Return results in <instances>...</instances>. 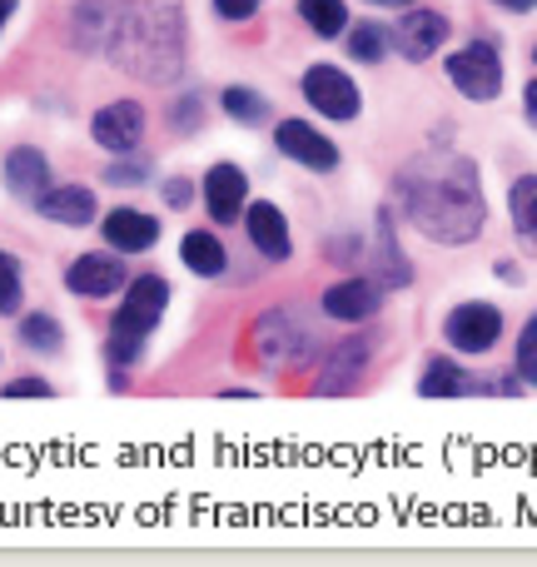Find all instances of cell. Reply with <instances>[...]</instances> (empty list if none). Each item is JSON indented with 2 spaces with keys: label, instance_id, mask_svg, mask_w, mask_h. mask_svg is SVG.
Returning a JSON list of instances; mask_svg holds the SVG:
<instances>
[{
  "label": "cell",
  "instance_id": "1",
  "mask_svg": "<svg viewBox=\"0 0 537 567\" xmlns=\"http://www.w3.org/2000/svg\"><path fill=\"white\" fill-rule=\"evenodd\" d=\"M399 209L433 245H473L483 229L478 165L468 155H419L399 169Z\"/></svg>",
  "mask_w": 537,
  "mask_h": 567
},
{
  "label": "cell",
  "instance_id": "2",
  "mask_svg": "<svg viewBox=\"0 0 537 567\" xmlns=\"http://www.w3.org/2000/svg\"><path fill=\"white\" fill-rule=\"evenodd\" d=\"M110 55L125 75L169 85L185 70V10L179 0H125L110 35Z\"/></svg>",
  "mask_w": 537,
  "mask_h": 567
},
{
  "label": "cell",
  "instance_id": "3",
  "mask_svg": "<svg viewBox=\"0 0 537 567\" xmlns=\"http://www.w3.org/2000/svg\"><path fill=\"white\" fill-rule=\"evenodd\" d=\"M165 303H169V284L159 275H140V279L125 284V303H120V313L110 319V339H105V359L115 363V369L140 363L145 339L159 329Z\"/></svg>",
  "mask_w": 537,
  "mask_h": 567
},
{
  "label": "cell",
  "instance_id": "4",
  "mask_svg": "<svg viewBox=\"0 0 537 567\" xmlns=\"http://www.w3.org/2000/svg\"><path fill=\"white\" fill-rule=\"evenodd\" d=\"M448 80L458 85V95L478 100V105H488V100H498L503 90V55L493 40H468L463 50H453L448 55Z\"/></svg>",
  "mask_w": 537,
  "mask_h": 567
},
{
  "label": "cell",
  "instance_id": "5",
  "mask_svg": "<svg viewBox=\"0 0 537 567\" xmlns=\"http://www.w3.org/2000/svg\"><path fill=\"white\" fill-rule=\"evenodd\" d=\"M303 100L319 110L323 120H359L363 100H359V85L343 75L339 65H309L303 70Z\"/></svg>",
  "mask_w": 537,
  "mask_h": 567
},
{
  "label": "cell",
  "instance_id": "6",
  "mask_svg": "<svg viewBox=\"0 0 537 567\" xmlns=\"http://www.w3.org/2000/svg\"><path fill=\"white\" fill-rule=\"evenodd\" d=\"M443 339L458 353H488L503 339V313L493 303H458L443 323Z\"/></svg>",
  "mask_w": 537,
  "mask_h": 567
},
{
  "label": "cell",
  "instance_id": "7",
  "mask_svg": "<svg viewBox=\"0 0 537 567\" xmlns=\"http://www.w3.org/2000/svg\"><path fill=\"white\" fill-rule=\"evenodd\" d=\"M389 40H393V50H399L403 60H428V55H438V45L448 40V20L438 16V10H403L399 16V25L389 30Z\"/></svg>",
  "mask_w": 537,
  "mask_h": 567
},
{
  "label": "cell",
  "instance_id": "8",
  "mask_svg": "<svg viewBox=\"0 0 537 567\" xmlns=\"http://www.w3.org/2000/svg\"><path fill=\"white\" fill-rule=\"evenodd\" d=\"M205 209H209L215 225H235V219H245V209H249L245 169L229 165V159H219V165L205 175Z\"/></svg>",
  "mask_w": 537,
  "mask_h": 567
},
{
  "label": "cell",
  "instance_id": "9",
  "mask_svg": "<svg viewBox=\"0 0 537 567\" xmlns=\"http://www.w3.org/2000/svg\"><path fill=\"white\" fill-rule=\"evenodd\" d=\"M273 145H279L289 159H299L303 169H313V175L339 169V145H333V140H323L319 130L303 125V120H283V125L273 130Z\"/></svg>",
  "mask_w": 537,
  "mask_h": 567
},
{
  "label": "cell",
  "instance_id": "10",
  "mask_svg": "<svg viewBox=\"0 0 537 567\" xmlns=\"http://www.w3.org/2000/svg\"><path fill=\"white\" fill-rule=\"evenodd\" d=\"M90 135H95V145L115 150V155H130V150L145 140V110H140L135 100H115V105H105L90 120Z\"/></svg>",
  "mask_w": 537,
  "mask_h": 567
},
{
  "label": "cell",
  "instance_id": "11",
  "mask_svg": "<svg viewBox=\"0 0 537 567\" xmlns=\"http://www.w3.org/2000/svg\"><path fill=\"white\" fill-rule=\"evenodd\" d=\"M130 284L125 265L110 255H80L75 265L65 269V289L80 293V299H110V293H120Z\"/></svg>",
  "mask_w": 537,
  "mask_h": 567
},
{
  "label": "cell",
  "instance_id": "12",
  "mask_svg": "<svg viewBox=\"0 0 537 567\" xmlns=\"http://www.w3.org/2000/svg\"><path fill=\"white\" fill-rule=\"evenodd\" d=\"M255 349L265 353L273 369H289V363H303L299 353H309L313 339L303 329H293L289 313H265V319H259V329H255Z\"/></svg>",
  "mask_w": 537,
  "mask_h": 567
},
{
  "label": "cell",
  "instance_id": "13",
  "mask_svg": "<svg viewBox=\"0 0 537 567\" xmlns=\"http://www.w3.org/2000/svg\"><path fill=\"white\" fill-rule=\"evenodd\" d=\"M100 239H110V249H120V255H145L159 239V219L140 215V209H130V205L110 209V215L100 219Z\"/></svg>",
  "mask_w": 537,
  "mask_h": 567
},
{
  "label": "cell",
  "instance_id": "14",
  "mask_svg": "<svg viewBox=\"0 0 537 567\" xmlns=\"http://www.w3.org/2000/svg\"><path fill=\"white\" fill-rule=\"evenodd\" d=\"M379 303H383V284H373V279H339L329 293H323V313H329V319H339V323L373 319V313H379Z\"/></svg>",
  "mask_w": 537,
  "mask_h": 567
},
{
  "label": "cell",
  "instance_id": "15",
  "mask_svg": "<svg viewBox=\"0 0 537 567\" xmlns=\"http://www.w3.org/2000/svg\"><path fill=\"white\" fill-rule=\"evenodd\" d=\"M245 229H249V245L259 249L265 259H289L293 255V239H289V219L269 205V199H249L245 209Z\"/></svg>",
  "mask_w": 537,
  "mask_h": 567
},
{
  "label": "cell",
  "instance_id": "16",
  "mask_svg": "<svg viewBox=\"0 0 537 567\" xmlns=\"http://www.w3.org/2000/svg\"><path fill=\"white\" fill-rule=\"evenodd\" d=\"M6 189L16 199H30V205H35V199L50 189V159L40 155L35 145H16L6 155Z\"/></svg>",
  "mask_w": 537,
  "mask_h": 567
},
{
  "label": "cell",
  "instance_id": "17",
  "mask_svg": "<svg viewBox=\"0 0 537 567\" xmlns=\"http://www.w3.org/2000/svg\"><path fill=\"white\" fill-rule=\"evenodd\" d=\"M363 369H369V339L343 343L339 353H329V369L319 373V399H339V393H349L353 383L363 379Z\"/></svg>",
  "mask_w": 537,
  "mask_h": 567
},
{
  "label": "cell",
  "instance_id": "18",
  "mask_svg": "<svg viewBox=\"0 0 537 567\" xmlns=\"http://www.w3.org/2000/svg\"><path fill=\"white\" fill-rule=\"evenodd\" d=\"M35 209L45 219H55V225H90L95 219V195H90L85 185H50L45 195L35 199Z\"/></svg>",
  "mask_w": 537,
  "mask_h": 567
},
{
  "label": "cell",
  "instance_id": "19",
  "mask_svg": "<svg viewBox=\"0 0 537 567\" xmlns=\"http://www.w3.org/2000/svg\"><path fill=\"white\" fill-rule=\"evenodd\" d=\"M125 0H80L75 10V40L85 50H110V35H115V20Z\"/></svg>",
  "mask_w": 537,
  "mask_h": 567
},
{
  "label": "cell",
  "instance_id": "20",
  "mask_svg": "<svg viewBox=\"0 0 537 567\" xmlns=\"http://www.w3.org/2000/svg\"><path fill=\"white\" fill-rule=\"evenodd\" d=\"M373 269H379V284L383 289H403L413 279L409 259L399 255V239H393V215L383 209L379 215V245H373Z\"/></svg>",
  "mask_w": 537,
  "mask_h": 567
},
{
  "label": "cell",
  "instance_id": "21",
  "mask_svg": "<svg viewBox=\"0 0 537 567\" xmlns=\"http://www.w3.org/2000/svg\"><path fill=\"white\" fill-rule=\"evenodd\" d=\"M179 259H185L195 275H205V279H219L229 269V255H225V245H219L209 229H189L185 235V245H179Z\"/></svg>",
  "mask_w": 537,
  "mask_h": 567
},
{
  "label": "cell",
  "instance_id": "22",
  "mask_svg": "<svg viewBox=\"0 0 537 567\" xmlns=\"http://www.w3.org/2000/svg\"><path fill=\"white\" fill-rule=\"evenodd\" d=\"M419 393L423 399H463V393H473V379L453 359H428V369H423V379H419Z\"/></svg>",
  "mask_w": 537,
  "mask_h": 567
},
{
  "label": "cell",
  "instance_id": "23",
  "mask_svg": "<svg viewBox=\"0 0 537 567\" xmlns=\"http://www.w3.org/2000/svg\"><path fill=\"white\" fill-rule=\"evenodd\" d=\"M508 215H513V229H518L523 245H537V175H523L518 185L508 189Z\"/></svg>",
  "mask_w": 537,
  "mask_h": 567
},
{
  "label": "cell",
  "instance_id": "24",
  "mask_svg": "<svg viewBox=\"0 0 537 567\" xmlns=\"http://www.w3.org/2000/svg\"><path fill=\"white\" fill-rule=\"evenodd\" d=\"M299 16L309 20V30L323 35V40H339L343 30H349V10H343V0H299Z\"/></svg>",
  "mask_w": 537,
  "mask_h": 567
},
{
  "label": "cell",
  "instance_id": "25",
  "mask_svg": "<svg viewBox=\"0 0 537 567\" xmlns=\"http://www.w3.org/2000/svg\"><path fill=\"white\" fill-rule=\"evenodd\" d=\"M20 323V343L35 353H60L65 349V333H60V319L50 313H30V319H16Z\"/></svg>",
  "mask_w": 537,
  "mask_h": 567
},
{
  "label": "cell",
  "instance_id": "26",
  "mask_svg": "<svg viewBox=\"0 0 537 567\" xmlns=\"http://www.w3.org/2000/svg\"><path fill=\"white\" fill-rule=\"evenodd\" d=\"M219 105H225V115L239 120V125H259V120L269 115V100L249 85H229L225 95H219Z\"/></svg>",
  "mask_w": 537,
  "mask_h": 567
},
{
  "label": "cell",
  "instance_id": "27",
  "mask_svg": "<svg viewBox=\"0 0 537 567\" xmlns=\"http://www.w3.org/2000/svg\"><path fill=\"white\" fill-rule=\"evenodd\" d=\"M389 30H379V25H353L349 30V55L353 60H363V65H379L383 55H389Z\"/></svg>",
  "mask_w": 537,
  "mask_h": 567
},
{
  "label": "cell",
  "instance_id": "28",
  "mask_svg": "<svg viewBox=\"0 0 537 567\" xmlns=\"http://www.w3.org/2000/svg\"><path fill=\"white\" fill-rule=\"evenodd\" d=\"M20 293H25L20 259L16 255H0V313H20Z\"/></svg>",
  "mask_w": 537,
  "mask_h": 567
},
{
  "label": "cell",
  "instance_id": "29",
  "mask_svg": "<svg viewBox=\"0 0 537 567\" xmlns=\"http://www.w3.org/2000/svg\"><path fill=\"white\" fill-rule=\"evenodd\" d=\"M155 175V159H115V165H105V185H120V189H130V185H145V179Z\"/></svg>",
  "mask_w": 537,
  "mask_h": 567
},
{
  "label": "cell",
  "instance_id": "30",
  "mask_svg": "<svg viewBox=\"0 0 537 567\" xmlns=\"http://www.w3.org/2000/svg\"><path fill=\"white\" fill-rule=\"evenodd\" d=\"M518 379L537 389V313L523 323V333H518Z\"/></svg>",
  "mask_w": 537,
  "mask_h": 567
},
{
  "label": "cell",
  "instance_id": "31",
  "mask_svg": "<svg viewBox=\"0 0 537 567\" xmlns=\"http://www.w3.org/2000/svg\"><path fill=\"white\" fill-rule=\"evenodd\" d=\"M199 115H205V105H199L195 95H185L175 110H169V120H175V135H195L199 130Z\"/></svg>",
  "mask_w": 537,
  "mask_h": 567
},
{
  "label": "cell",
  "instance_id": "32",
  "mask_svg": "<svg viewBox=\"0 0 537 567\" xmlns=\"http://www.w3.org/2000/svg\"><path fill=\"white\" fill-rule=\"evenodd\" d=\"M0 399H55V389H50L45 379H16V383H6V393Z\"/></svg>",
  "mask_w": 537,
  "mask_h": 567
},
{
  "label": "cell",
  "instance_id": "33",
  "mask_svg": "<svg viewBox=\"0 0 537 567\" xmlns=\"http://www.w3.org/2000/svg\"><path fill=\"white\" fill-rule=\"evenodd\" d=\"M259 6H265V0H215V16L219 20H249V16H259Z\"/></svg>",
  "mask_w": 537,
  "mask_h": 567
},
{
  "label": "cell",
  "instance_id": "34",
  "mask_svg": "<svg viewBox=\"0 0 537 567\" xmlns=\"http://www.w3.org/2000/svg\"><path fill=\"white\" fill-rule=\"evenodd\" d=\"M189 199H195V185H189L185 175H179V179H165V205H169V209H185Z\"/></svg>",
  "mask_w": 537,
  "mask_h": 567
},
{
  "label": "cell",
  "instance_id": "35",
  "mask_svg": "<svg viewBox=\"0 0 537 567\" xmlns=\"http://www.w3.org/2000/svg\"><path fill=\"white\" fill-rule=\"evenodd\" d=\"M523 105H528V120L537 130V80H528V90H523Z\"/></svg>",
  "mask_w": 537,
  "mask_h": 567
},
{
  "label": "cell",
  "instance_id": "36",
  "mask_svg": "<svg viewBox=\"0 0 537 567\" xmlns=\"http://www.w3.org/2000/svg\"><path fill=\"white\" fill-rule=\"evenodd\" d=\"M498 275L508 279V284H523V279H518V265H508V259H503V265H498Z\"/></svg>",
  "mask_w": 537,
  "mask_h": 567
},
{
  "label": "cell",
  "instance_id": "37",
  "mask_svg": "<svg viewBox=\"0 0 537 567\" xmlns=\"http://www.w3.org/2000/svg\"><path fill=\"white\" fill-rule=\"evenodd\" d=\"M498 6H508V10H518V16H523V10H533L537 0H498Z\"/></svg>",
  "mask_w": 537,
  "mask_h": 567
},
{
  "label": "cell",
  "instance_id": "38",
  "mask_svg": "<svg viewBox=\"0 0 537 567\" xmlns=\"http://www.w3.org/2000/svg\"><path fill=\"white\" fill-rule=\"evenodd\" d=\"M10 16H16V0H0V30H6Z\"/></svg>",
  "mask_w": 537,
  "mask_h": 567
},
{
  "label": "cell",
  "instance_id": "39",
  "mask_svg": "<svg viewBox=\"0 0 537 567\" xmlns=\"http://www.w3.org/2000/svg\"><path fill=\"white\" fill-rule=\"evenodd\" d=\"M373 6H389V10H409V6H419V0H373Z\"/></svg>",
  "mask_w": 537,
  "mask_h": 567
},
{
  "label": "cell",
  "instance_id": "40",
  "mask_svg": "<svg viewBox=\"0 0 537 567\" xmlns=\"http://www.w3.org/2000/svg\"><path fill=\"white\" fill-rule=\"evenodd\" d=\"M533 60H537V50H533Z\"/></svg>",
  "mask_w": 537,
  "mask_h": 567
}]
</instances>
